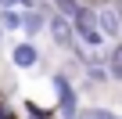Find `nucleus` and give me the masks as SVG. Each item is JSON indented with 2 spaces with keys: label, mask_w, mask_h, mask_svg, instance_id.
I'll return each instance as SVG.
<instances>
[{
  "label": "nucleus",
  "mask_w": 122,
  "mask_h": 119,
  "mask_svg": "<svg viewBox=\"0 0 122 119\" xmlns=\"http://www.w3.org/2000/svg\"><path fill=\"white\" fill-rule=\"evenodd\" d=\"M72 33H76V40L86 47V51H101L108 40L101 36V29H97V15H93V4H79L76 11H72Z\"/></svg>",
  "instance_id": "f257e3e1"
},
{
  "label": "nucleus",
  "mask_w": 122,
  "mask_h": 119,
  "mask_svg": "<svg viewBox=\"0 0 122 119\" xmlns=\"http://www.w3.org/2000/svg\"><path fill=\"white\" fill-rule=\"evenodd\" d=\"M47 33L54 36V43L61 47V51H68L76 62H83V54H86V47L76 40V33H72V22L65 18V15H57V11H47Z\"/></svg>",
  "instance_id": "f03ea898"
},
{
  "label": "nucleus",
  "mask_w": 122,
  "mask_h": 119,
  "mask_svg": "<svg viewBox=\"0 0 122 119\" xmlns=\"http://www.w3.org/2000/svg\"><path fill=\"white\" fill-rule=\"evenodd\" d=\"M93 15H97L101 36H104L108 43H118V40H122V18H118L115 4H111V0H93Z\"/></svg>",
  "instance_id": "7ed1b4c3"
},
{
  "label": "nucleus",
  "mask_w": 122,
  "mask_h": 119,
  "mask_svg": "<svg viewBox=\"0 0 122 119\" xmlns=\"http://www.w3.org/2000/svg\"><path fill=\"white\" fill-rule=\"evenodd\" d=\"M54 90H57V115L61 119H76L79 115V90L72 87V79L65 72H54Z\"/></svg>",
  "instance_id": "20e7f679"
},
{
  "label": "nucleus",
  "mask_w": 122,
  "mask_h": 119,
  "mask_svg": "<svg viewBox=\"0 0 122 119\" xmlns=\"http://www.w3.org/2000/svg\"><path fill=\"white\" fill-rule=\"evenodd\" d=\"M47 11H50V4H40L36 7H25L22 11V29L18 33H25V40H32V36H40L43 29H47Z\"/></svg>",
  "instance_id": "39448f33"
},
{
  "label": "nucleus",
  "mask_w": 122,
  "mask_h": 119,
  "mask_svg": "<svg viewBox=\"0 0 122 119\" xmlns=\"http://www.w3.org/2000/svg\"><path fill=\"white\" fill-rule=\"evenodd\" d=\"M11 65L15 69H36L40 65V47L32 43V40H18V43H11Z\"/></svg>",
  "instance_id": "423d86ee"
},
{
  "label": "nucleus",
  "mask_w": 122,
  "mask_h": 119,
  "mask_svg": "<svg viewBox=\"0 0 122 119\" xmlns=\"http://www.w3.org/2000/svg\"><path fill=\"white\" fill-rule=\"evenodd\" d=\"M101 58H104V72H108V79L122 83V40H118V43H111V47H108V54H101Z\"/></svg>",
  "instance_id": "0eeeda50"
},
{
  "label": "nucleus",
  "mask_w": 122,
  "mask_h": 119,
  "mask_svg": "<svg viewBox=\"0 0 122 119\" xmlns=\"http://www.w3.org/2000/svg\"><path fill=\"white\" fill-rule=\"evenodd\" d=\"M0 29L4 33H18L22 29V11L18 7H0Z\"/></svg>",
  "instance_id": "6e6552de"
},
{
  "label": "nucleus",
  "mask_w": 122,
  "mask_h": 119,
  "mask_svg": "<svg viewBox=\"0 0 122 119\" xmlns=\"http://www.w3.org/2000/svg\"><path fill=\"white\" fill-rule=\"evenodd\" d=\"M76 119H122V115L111 112V108H79Z\"/></svg>",
  "instance_id": "1a4fd4ad"
},
{
  "label": "nucleus",
  "mask_w": 122,
  "mask_h": 119,
  "mask_svg": "<svg viewBox=\"0 0 122 119\" xmlns=\"http://www.w3.org/2000/svg\"><path fill=\"white\" fill-rule=\"evenodd\" d=\"M0 119H18V115L7 108V101H0Z\"/></svg>",
  "instance_id": "9d476101"
},
{
  "label": "nucleus",
  "mask_w": 122,
  "mask_h": 119,
  "mask_svg": "<svg viewBox=\"0 0 122 119\" xmlns=\"http://www.w3.org/2000/svg\"><path fill=\"white\" fill-rule=\"evenodd\" d=\"M0 7H15V0H0Z\"/></svg>",
  "instance_id": "9b49d317"
},
{
  "label": "nucleus",
  "mask_w": 122,
  "mask_h": 119,
  "mask_svg": "<svg viewBox=\"0 0 122 119\" xmlns=\"http://www.w3.org/2000/svg\"><path fill=\"white\" fill-rule=\"evenodd\" d=\"M0 47H4V29H0Z\"/></svg>",
  "instance_id": "f8f14e48"
},
{
  "label": "nucleus",
  "mask_w": 122,
  "mask_h": 119,
  "mask_svg": "<svg viewBox=\"0 0 122 119\" xmlns=\"http://www.w3.org/2000/svg\"><path fill=\"white\" fill-rule=\"evenodd\" d=\"M83 4H93V0H83Z\"/></svg>",
  "instance_id": "ddd939ff"
}]
</instances>
